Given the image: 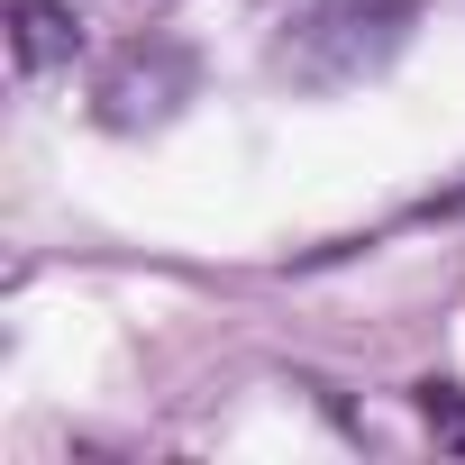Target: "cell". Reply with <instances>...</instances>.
<instances>
[{
	"label": "cell",
	"mask_w": 465,
	"mask_h": 465,
	"mask_svg": "<svg viewBox=\"0 0 465 465\" xmlns=\"http://www.w3.org/2000/svg\"><path fill=\"white\" fill-rule=\"evenodd\" d=\"M411 401H420V420L438 429V447H456V456H465V392H456V383H420Z\"/></svg>",
	"instance_id": "obj_4"
},
{
	"label": "cell",
	"mask_w": 465,
	"mask_h": 465,
	"mask_svg": "<svg viewBox=\"0 0 465 465\" xmlns=\"http://www.w3.org/2000/svg\"><path fill=\"white\" fill-rule=\"evenodd\" d=\"M411 19H420V0H311V10H292L283 37H274V74L302 83V92L374 83L411 46Z\"/></svg>",
	"instance_id": "obj_1"
},
{
	"label": "cell",
	"mask_w": 465,
	"mask_h": 465,
	"mask_svg": "<svg viewBox=\"0 0 465 465\" xmlns=\"http://www.w3.org/2000/svg\"><path fill=\"white\" fill-rule=\"evenodd\" d=\"M83 55V19L64 0H10V64L19 74H55Z\"/></svg>",
	"instance_id": "obj_3"
},
{
	"label": "cell",
	"mask_w": 465,
	"mask_h": 465,
	"mask_svg": "<svg viewBox=\"0 0 465 465\" xmlns=\"http://www.w3.org/2000/svg\"><path fill=\"white\" fill-rule=\"evenodd\" d=\"M92 101H101L110 128H164V119L192 101V55H183L173 37H128V46L101 64Z\"/></svg>",
	"instance_id": "obj_2"
}]
</instances>
